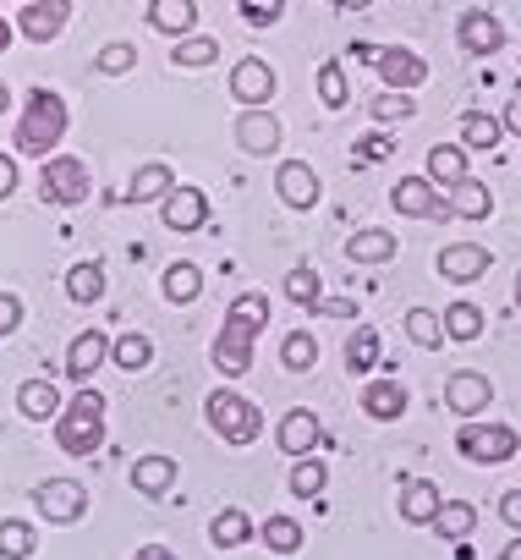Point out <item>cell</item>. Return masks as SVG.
Returning <instances> with one entry per match:
<instances>
[{"mask_svg": "<svg viewBox=\"0 0 521 560\" xmlns=\"http://www.w3.org/2000/svg\"><path fill=\"white\" fill-rule=\"evenodd\" d=\"M7 105H12V89H7V83H0V116H7Z\"/></svg>", "mask_w": 521, "mask_h": 560, "instance_id": "obj_57", "label": "cell"}, {"mask_svg": "<svg viewBox=\"0 0 521 560\" xmlns=\"http://www.w3.org/2000/svg\"><path fill=\"white\" fill-rule=\"evenodd\" d=\"M176 483V462L170 456H138L132 462V489L138 494H170Z\"/></svg>", "mask_w": 521, "mask_h": 560, "instance_id": "obj_25", "label": "cell"}, {"mask_svg": "<svg viewBox=\"0 0 521 560\" xmlns=\"http://www.w3.org/2000/svg\"><path fill=\"white\" fill-rule=\"evenodd\" d=\"M67 23H72V0H28V7L17 12V34H23L28 45H50V39H61Z\"/></svg>", "mask_w": 521, "mask_h": 560, "instance_id": "obj_8", "label": "cell"}, {"mask_svg": "<svg viewBox=\"0 0 521 560\" xmlns=\"http://www.w3.org/2000/svg\"><path fill=\"white\" fill-rule=\"evenodd\" d=\"M286 18V0H241V23L247 28H275Z\"/></svg>", "mask_w": 521, "mask_h": 560, "instance_id": "obj_46", "label": "cell"}, {"mask_svg": "<svg viewBox=\"0 0 521 560\" xmlns=\"http://www.w3.org/2000/svg\"><path fill=\"white\" fill-rule=\"evenodd\" d=\"M34 505H39V516H45V522L72 527V522H83V516H88V489H83L78 478H45V483L34 489Z\"/></svg>", "mask_w": 521, "mask_h": 560, "instance_id": "obj_7", "label": "cell"}, {"mask_svg": "<svg viewBox=\"0 0 521 560\" xmlns=\"http://www.w3.org/2000/svg\"><path fill=\"white\" fill-rule=\"evenodd\" d=\"M286 298H292L297 308H319V275H313L308 264H297V269L286 275Z\"/></svg>", "mask_w": 521, "mask_h": 560, "instance_id": "obj_45", "label": "cell"}, {"mask_svg": "<svg viewBox=\"0 0 521 560\" xmlns=\"http://www.w3.org/2000/svg\"><path fill=\"white\" fill-rule=\"evenodd\" d=\"M17 192V160L12 154H0V203H7Z\"/></svg>", "mask_w": 521, "mask_h": 560, "instance_id": "obj_52", "label": "cell"}, {"mask_svg": "<svg viewBox=\"0 0 521 560\" xmlns=\"http://www.w3.org/2000/svg\"><path fill=\"white\" fill-rule=\"evenodd\" d=\"M230 94H236L247 110H264V105L275 100V72H270V61H258V56L236 61V72H230Z\"/></svg>", "mask_w": 521, "mask_h": 560, "instance_id": "obj_11", "label": "cell"}, {"mask_svg": "<svg viewBox=\"0 0 521 560\" xmlns=\"http://www.w3.org/2000/svg\"><path fill=\"white\" fill-rule=\"evenodd\" d=\"M499 516H505V527L521 533V489H505V494H499Z\"/></svg>", "mask_w": 521, "mask_h": 560, "instance_id": "obj_51", "label": "cell"}, {"mask_svg": "<svg viewBox=\"0 0 521 560\" xmlns=\"http://www.w3.org/2000/svg\"><path fill=\"white\" fill-rule=\"evenodd\" d=\"M477 527V511H472V500H439V511H434V533L439 538H466Z\"/></svg>", "mask_w": 521, "mask_h": 560, "instance_id": "obj_30", "label": "cell"}, {"mask_svg": "<svg viewBox=\"0 0 521 560\" xmlns=\"http://www.w3.org/2000/svg\"><path fill=\"white\" fill-rule=\"evenodd\" d=\"M319 100H324L330 110H346V100H352V83H346L341 61H324V67H319Z\"/></svg>", "mask_w": 521, "mask_h": 560, "instance_id": "obj_42", "label": "cell"}, {"mask_svg": "<svg viewBox=\"0 0 521 560\" xmlns=\"http://www.w3.org/2000/svg\"><path fill=\"white\" fill-rule=\"evenodd\" d=\"M363 412L379 418V423L406 418V385H401V380H374V385H363Z\"/></svg>", "mask_w": 521, "mask_h": 560, "instance_id": "obj_20", "label": "cell"}, {"mask_svg": "<svg viewBox=\"0 0 521 560\" xmlns=\"http://www.w3.org/2000/svg\"><path fill=\"white\" fill-rule=\"evenodd\" d=\"M390 203H395L406 220H450V214H455L450 198H439L428 176H401L395 192H390Z\"/></svg>", "mask_w": 521, "mask_h": 560, "instance_id": "obj_10", "label": "cell"}, {"mask_svg": "<svg viewBox=\"0 0 521 560\" xmlns=\"http://www.w3.org/2000/svg\"><path fill=\"white\" fill-rule=\"evenodd\" d=\"M374 7V0H346V12H368Z\"/></svg>", "mask_w": 521, "mask_h": 560, "instance_id": "obj_58", "label": "cell"}, {"mask_svg": "<svg viewBox=\"0 0 521 560\" xmlns=\"http://www.w3.org/2000/svg\"><path fill=\"white\" fill-rule=\"evenodd\" d=\"M281 358H286V369H292V374H308V369L319 363V341H313L308 330H292V336H286V347H281Z\"/></svg>", "mask_w": 521, "mask_h": 560, "instance_id": "obj_44", "label": "cell"}, {"mask_svg": "<svg viewBox=\"0 0 521 560\" xmlns=\"http://www.w3.org/2000/svg\"><path fill=\"white\" fill-rule=\"evenodd\" d=\"M258 319H247V314H225V325H220V336H214V369L220 374H230V380H241L247 369H252V341H258Z\"/></svg>", "mask_w": 521, "mask_h": 560, "instance_id": "obj_4", "label": "cell"}, {"mask_svg": "<svg viewBox=\"0 0 521 560\" xmlns=\"http://www.w3.org/2000/svg\"><path fill=\"white\" fill-rule=\"evenodd\" d=\"M236 143H241V154H275L281 149V121L270 116V110H241L236 116Z\"/></svg>", "mask_w": 521, "mask_h": 560, "instance_id": "obj_15", "label": "cell"}, {"mask_svg": "<svg viewBox=\"0 0 521 560\" xmlns=\"http://www.w3.org/2000/svg\"><path fill=\"white\" fill-rule=\"evenodd\" d=\"M17 412H23L28 423H50V418H61V390H56L50 380H28V385L17 390Z\"/></svg>", "mask_w": 521, "mask_h": 560, "instance_id": "obj_24", "label": "cell"}, {"mask_svg": "<svg viewBox=\"0 0 521 560\" xmlns=\"http://www.w3.org/2000/svg\"><path fill=\"white\" fill-rule=\"evenodd\" d=\"M516 308H521V275H516Z\"/></svg>", "mask_w": 521, "mask_h": 560, "instance_id": "obj_59", "label": "cell"}, {"mask_svg": "<svg viewBox=\"0 0 521 560\" xmlns=\"http://www.w3.org/2000/svg\"><path fill=\"white\" fill-rule=\"evenodd\" d=\"M17 325H23V303L12 292H0V336H12Z\"/></svg>", "mask_w": 521, "mask_h": 560, "instance_id": "obj_49", "label": "cell"}, {"mask_svg": "<svg viewBox=\"0 0 521 560\" xmlns=\"http://www.w3.org/2000/svg\"><path fill=\"white\" fill-rule=\"evenodd\" d=\"M439 319H445V336H450V341H477V336H483V314H477L472 303H450Z\"/></svg>", "mask_w": 521, "mask_h": 560, "instance_id": "obj_39", "label": "cell"}, {"mask_svg": "<svg viewBox=\"0 0 521 560\" xmlns=\"http://www.w3.org/2000/svg\"><path fill=\"white\" fill-rule=\"evenodd\" d=\"M368 116L384 127V121H412L417 116V105H412V94H401V89H384L374 105H368Z\"/></svg>", "mask_w": 521, "mask_h": 560, "instance_id": "obj_43", "label": "cell"}, {"mask_svg": "<svg viewBox=\"0 0 521 560\" xmlns=\"http://www.w3.org/2000/svg\"><path fill=\"white\" fill-rule=\"evenodd\" d=\"M275 440H281V451H286V456H297V462H303V456H313V445L324 440V429H319V418H313L308 407H297V412H286V418H281Z\"/></svg>", "mask_w": 521, "mask_h": 560, "instance_id": "obj_18", "label": "cell"}, {"mask_svg": "<svg viewBox=\"0 0 521 560\" xmlns=\"http://www.w3.org/2000/svg\"><path fill=\"white\" fill-rule=\"evenodd\" d=\"M12 39H17V28H12L7 18H0V56H7V50H12Z\"/></svg>", "mask_w": 521, "mask_h": 560, "instance_id": "obj_55", "label": "cell"}, {"mask_svg": "<svg viewBox=\"0 0 521 560\" xmlns=\"http://www.w3.org/2000/svg\"><path fill=\"white\" fill-rule=\"evenodd\" d=\"M406 336L417 341V347H428V352H439L450 336H445V319L439 314H428V308H412L406 314Z\"/></svg>", "mask_w": 521, "mask_h": 560, "instance_id": "obj_38", "label": "cell"}, {"mask_svg": "<svg viewBox=\"0 0 521 560\" xmlns=\"http://www.w3.org/2000/svg\"><path fill=\"white\" fill-rule=\"evenodd\" d=\"M34 549H39L34 522H23V516H0V560H34Z\"/></svg>", "mask_w": 521, "mask_h": 560, "instance_id": "obj_26", "label": "cell"}, {"mask_svg": "<svg viewBox=\"0 0 521 560\" xmlns=\"http://www.w3.org/2000/svg\"><path fill=\"white\" fill-rule=\"evenodd\" d=\"M105 358H110V336H105V330H83V336L67 347V380H72V385H88V380L105 369Z\"/></svg>", "mask_w": 521, "mask_h": 560, "instance_id": "obj_13", "label": "cell"}, {"mask_svg": "<svg viewBox=\"0 0 521 560\" xmlns=\"http://www.w3.org/2000/svg\"><path fill=\"white\" fill-rule=\"evenodd\" d=\"M275 192H281L292 209H313V203H319V176H313V165L286 160V165L275 171Z\"/></svg>", "mask_w": 521, "mask_h": 560, "instance_id": "obj_19", "label": "cell"}, {"mask_svg": "<svg viewBox=\"0 0 521 560\" xmlns=\"http://www.w3.org/2000/svg\"><path fill=\"white\" fill-rule=\"evenodd\" d=\"M428 182L434 187H461L466 182V149H455V143L428 149Z\"/></svg>", "mask_w": 521, "mask_h": 560, "instance_id": "obj_27", "label": "cell"}, {"mask_svg": "<svg viewBox=\"0 0 521 560\" xmlns=\"http://www.w3.org/2000/svg\"><path fill=\"white\" fill-rule=\"evenodd\" d=\"M499 132H505V127H499L494 116H483V110H466V116H461V143H466V149H494Z\"/></svg>", "mask_w": 521, "mask_h": 560, "instance_id": "obj_40", "label": "cell"}, {"mask_svg": "<svg viewBox=\"0 0 521 560\" xmlns=\"http://www.w3.org/2000/svg\"><path fill=\"white\" fill-rule=\"evenodd\" d=\"M450 209H455L461 220H488V214H494V198H488L483 182H461V187H450Z\"/></svg>", "mask_w": 521, "mask_h": 560, "instance_id": "obj_33", "label": "cell"}, {"mask_svg": "<svg viewBox=\"0 0 521 560\" xmlns=\"http://www.w3.org/2000/svg\"><path fill=\"white\" fill-rule=\"evenodd\" d=\"M488 264H494V253L477 247V242H450V247L439 253V275L450 280V287H466V280L488 275Z\"/></svg>", "mask_w": 521, "mask_h": 560, "instance_id": "obj_14", "label": "cell"}, {"mask_svg": "<svg viewBox=\"0 0 521 560\" xmlns=\"http://www.w3.org/2000/svg\"><path fill=\"white\" fill-rule=\"evenodd\" d=\"M313 314H324V319H357V303L352 298H319Z\"/></svg>", "mask_w": 521, "mask_h": 560, "instance_id": "obj_50", "label": "cell"}, {"mask_svg": "<svg viewBox=\"0 0 521 560\" xmlns=\"http://www.w3.org/2000/svg\"><path fill=\"white\" fill-rule=\"evenodd\" d=\"M455 45H461L466 56H494V50L505 45V28H499V18H488V12H466V18L455 23Z\"/></svg>", "mask_w": 521, "mask_h": 560, "instance_id": "obj_17", "label": "cell"}, {"mask_svg": "<svg viewBox=\"0 0 521 560\" xmlns=\"http://www.w3.org/2000/svg\"><path fill=\"white\" fill-rule=\"evenodd\" d=\"M67 298H72L78 308L99 303V298H105V269H99V264H72V269H67Z\"/></svg>", "mask_w": 521, "mask_h": 560, "instance_id": "obj_32", "label": "cell"}, {"mask_svg": "<svg viewBox=\"0 0 521 560\" xmlns=\"http://www.w3.org/2000/svg\"><path fill=\"white\" fill-rule=\"evenodd\" d=\"M505 560H521V533H516V538L505 544Z\"/></svg>", "mask_w": 521, "mask_h": 560, "instance_id": "obj_56", "label": "cell"}, {"mask_svg": "<svg viewBox=\"0 0 521 560\" xmlns=\"http://www.w3.org/2000/svg\"><path fill=\"white\" fill-rule=\"evenodd\" d=\"M439 511V489L428 478H406L401 483V522H434Z\"/></svg>", "mask_w": 521, "mask_h": 560, "instance_id": "obj_28", "label": "cell"}, {"mask_svg": "<svg viewBox=\"0 0 521 560\" xmlns=\"http://www.w3.org/2000/svg\"><path fill=\"white\" fill-rule=\"evenodd\" d=\"M258 544L275 549V555H297V549H303V527H297L292 516H270L264 527H258Z\"/></svg>", "mask_w": 521, "mask_h": 560, "instance_id": "obj_36", "label": "cell"}, {"mask_svg": "<svg viewBox=\"0 0 521 560\" xmlns=\"http://www.w3.org/2000/svg\"><path fill=\"white\" fill-rule=\"evenodd\" d=\"M56 445L67 456H94L105 445V396L99 390H78L72 407H61L56 418Z\"/></svg>", "mask_w": 521, "mask_h": 560, "instance_id": "obj_2", "label": "cell"}, {"mask_svg": "<svg viewBox=\"0 0 521 560\" xmlns=\"http://www.w3.org/2000/svg\"><path fill=\"white\" fill-rule=\"evenodd\" d=\"M330 7H346V0H330Z\"/></svg>", "mask_w": 521, "mask_h": 560, "instance_id": "obj_60", "label": "cell"}, {"mask_svg": "<svg viewBox=\"0 0 521 560\" xmlns=\"http://www.w3.org/2000/svg\"><path fill=\"white\" fill-rule=\"evenodd\" d=\"M395 231H384V225H368V231H357L352 242H346V258L352 264H390L395 258Z\"/></svg>", "mask_w": 521, "mask_h": 560, "instance_id": "obj_23", "label": "cell"}, {"mask_svg": "<svg viewBox=\"0 0 521 560\" xmlns=\"http://www.w3.org/2000/svg\"><path fill=\"white\" fill-rule=\"evenodd\" d=\"M379 78H384V89H401V94H412V89H423L428 83V61L423 56H412L406 45H384V50H374V61H368Z\"/></svg>", "mask_w": 521, "mask_h": 560, "instance_id": "obj_9", "label": "cell"}, {"mask_svg": "<svg viewBox=\"0 0 521 560\" xmlns=\"http://www.w3.org/2000/svg\"><path fill=\"white\" fill-rule=\"evenodd\" d=\"M159 287H165V303H198V292H203V269L198 264H170L165 275H159Z\"/></svg>", "mask_w": 521, "mask_h": 560, "instance_id": "obj_29", "label": "cell"}, {"mask_svg": "<svg viewBox=\"0 0 521 560\" xmlns=\"http://www.w3.org/2000/svg\"><path fill=\"white\" fill-rule=\"evenodd\" d=\"M23 7H28V0H23Z\"/></svg>", "mask_w": 521, "mask_h": 560, "instance_id": "obj_61", "label": "cell"}, {"mask_svg": "<svg viewBox=\"0 0 521 560\" xmlns=\"http://www.w3.org/2000/svg\"><path fill=\"white\" fill-rule=\"evenodd\" d=\"M132 67H138V50H132V45H105V50H99V72L121 78V72H132Z\"/></svg>", "mask_w": 521, "mask_h": 560, "instance_id": "obj_47", "label": "cell"}, {"mask_svg": "<svg viewBox=\"0 0 521 560\" xmlns=\"http://www.w3.org/2000/svg\"><path fill=\"white\" fill-rule=\"evenodd\" d=\"M67 100L56 94V89H34L28 94V105H23V116H17V138H12V149H23L28 160H50L56 154V143L67 138Z\"/></svg>", "mask_w": 521, "mask_h": 560, "instance_id": "obj_1", "label": "cell"}, {"mask_svg": "<svg viewBox=\"0 0 521 560\" xmlns=\"http://www.w3.org/2000/svg\"><path fill=\"white\" fill-rule=\"evenodd\" d=\"M170 187H176L170 165H165V160H149V165H138V176H132V187H127V203H165Z\"/></svg>", "mask_w": 521, "mask_h": 560, "instance_id": "obj_22", "label": "cell"}, {"mask_svg": "<svg viewBox=\"0 0 521 560\" xmlns=\"http://www.w3.org/2000/svg\"><path fill=\"white\" fill-rule=\"evenodd\" d=\"M149 23L165 39H187L198 28V7H192V0H149Z\"/></svg>", "mask_w": 521, "mask_h": 560, "instance_id": "obj_21", "label": "cell"}, {"mask_svg": "<svg viewBox=\"0 0 521 560\" xmlns=\"http://www.w3.org/2000/svg\"><path fill=\"white\" fill-rule=\"evenodd\" d=\"M110 358H116V369H127V374H143V369H149V358H154V341L127 330V336H116V341H110Z\"/></svg>", "mask_w": 521, "mask_h": 560, "instance_id": "obj_34", "label": "cell"}, {"mask_svg": "<svg viewBox=\"0 0 521 560\" xmlns=\"http://www.w3.org/2000/svg\"><path fill=\"white\" fill-rule=\"evenodd\" d=\"M132 560H176V555H170V549H165V544H143V549H138V555H132Z\"/></svg>", "mask_w": 521, "mask_h": 560, "instance_id": "obj_54", "label": "cell"}, {"mask_svg": "<svg viewBox=\"0 0 521 560\" xmlns=\"http://www.w3.org/2000/svg\"><path fill=\"white\" fill-rule=\"evenodd\" d=\"M488 401H494V385H488L483 374L461 369V374H450V380H445V407H450V412L472 418V412H483Z\"/></svg>", "mask_w": 521, "mask_h": 560, "instance_id": "obj_16", "label": "cell"}, {"mask_svg": "<svg viewBox=\"0 0 521 560\" xmlns=\"http://www.w3.org/2000/svg\"><path fill=\"white\" fill-rule=\"evenodd\" d=\"M170 61L187 67V72H192V67H214V61H220V45H214L209 34H187V39H176V56H170Z\"/></svg>", "mask_w": 521, "mask_h": 560, "instance_id": "obj_37", "label": "cell"}, {"mask_svg": "<svg viewBox=\"0 0 521 560\" xmlns=\"http://www.w3.org/2000/svg\"><path fill=\"white\" fill-rule=\"evenodd\" d=\"M346 369H352V374L379 369V330H374V325H357V330H352V341H346Z\"/></svg>", "mask_w": 521, "mask_h": 560, "instance_id": "obj_35", "label": "cell"}, {"mask_svg": "<svg viewBox=\"0 0 521 560\" xmlns=\"http://www.w3.org/2000/svg\"><path fill=\"white\" fill-rule=\"evenodd\" d=\"M203 412H209V429H214L225 445H252L258 434H264V412H258L247 396H236V390H214V396L203 401Z\"/></svg>", "mask_w": 521, "mask_h": 560, "instance_id": "obj_3", "label": "cell"}, {"mask_svg": "<svg viewBox=\"0 0 521 560\" xmlns=\"http://www.w3.org/2000/svg\"><path fill=\"white\" fill-rule=\"evenodd\" d=\"M88 165L78 160V154H50L45 160V171H39V198L45 203H56V209H72V203H83L88 198Z\"/></svg>", "mask_w": 521, "mask_h": 560, "instance_id": "obj_5", "label": "cell"}, {"mask_svg": "<svg viewBox=\"0 0 521 560\" xmlns=\"http://www.w3.org/2000/svg\"><path fill=\"white\" fill-rule=\"evenodd\" d=\"M159 214H165V225L170 231H198L203 220H209V192L203 187H170L165 192V203H159Z\"/></svg>", "mask_w": 521, "mask_h": 560, "instance_id": "obj_12", "label": "cell"}, {"mask_svg": "<svg viewBox=\"0 0 521 560\" xmlns=\"http://www.w3.org/2000/svg\"><path fill=\"white\" fill-rule=\"evenodd\" d=\"M247 538H252V516L236 511V505H225V511L209 522V544H214V549H236V544H247Z\"/></svg>", "mask_w": 521, "mask_h": 560, "instance_id": "obj_31", "label": "cell"}, {"mask_svg": "<svg viewBox=\"0 0 521 560\" xmlns=\"http://www.w3.org/2000/svg\"><path fill=\"white\" fill-rule=\"evenodd\" d=\"M352 149H357V165H374V160H390V154H395L390 132H368V138H357Z\"/></svg>", "mask_w": 521, "mask_h": 560, "instance_id": "obj_48", "label": "cell"}, {"mask_svg": "<svg viewBox=\"0 0 521 560\" xmlns=\"http://www.w3.org/2000/svg\"><path fill=\"white\" fill-rule=\"evenodd\" d=\"M324 483H330V467H324L319 456H303V462L292 467V494H297V500H313Z\"/></svg>", "mask_w": 521, "mask_h": 560, "instance_id": "obj_41", "label": "cell"}, {"mask_svg": "<svg viewBox=\"0 0 521 560\" xmlns=\"http://www.w3.org/2000/svg\"><path fill=\"white\" fill-rule=\"evenodd\" d=\"M455 451H461L466 462H483V467L510 462V456H516V429H510V423H461Z\"/></svg>", "mask_w": 521, "mask_h": 560, "instance_id": "obj_6", "label": "cell"}, {"mask_svg": "<svg viewBox=\"0 0 521 560\" xmlns=\"http://www.w3.org/2000/svg\"><path fill=\"white\" fill-rule=\"evenodd\" d=\"M499 127H505V132H516V138H521V94H516V100H510V105H505V116H499Z\"/></svg>", "mask_w": 521, "mask_h": 560, "instance_id": "obj_53", "label": "cell"}]
</instances>
